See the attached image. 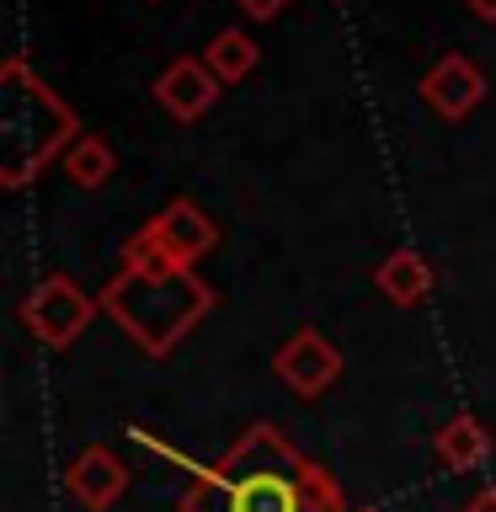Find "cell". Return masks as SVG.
<instances>
[{"mask_svg": "<svg viewBox=\"0 0 496 512\" xmlns=\"http://www.w3.org/2000/svg\"><path fill=\"white\" fill-rule=\"evenodd\" d=\"M374 288L390 304H400V310H411V304H422L432 294V267H427V256H416V251H390L384 262L374 267Z\"/></svg>", "mask_w": 496, "mask_h": 512, "instance_id": "30bf717a", "label": "cell"}, {"mask_svg": "<svg viewBox=\"0 0 496 512\" xmlns=\"http://www.w3.org/2000/svg\"><path fill=\"white\" fill-rule=\"evenodd\" d=\"M432 448H438V459L448 464V470H475V464L491 454V432L480 427L475 416H454V422L438 427Z\"/></svg>", "mask_w": 496, "mask_h": 512, "instance_id": "7c38bea8", "label": "cell"}, {"mask_svg": "<svg viewBox=\"0 0 496 512\" xmlns=\"http://www.w3.org/2000/svg\"><path fill=\"white\" fill-rule=\"evenodd\" d=\"M214 246H219V224L208 219L192 198H171L134 240H128L123 251H144V256H155V262L192 267L198 256H208Z\"/></svg>", "mask_w": 496, "mask_h": 512, "instance_id": "277c9868", "label": "cell"}, {"mask_svg": "<svg viewBox=\"0 0 496 512\" xmlns=\"http://www.w3.org/2000/svg\"><path fill=\"white\" fill-rule=\"evenodd\" d=\"M96 310H102V299L86 294L70 272H48L43 283L27 288L22 299V326L38 336L43 347H70L86 336V326L96 320Z\"/></svg>", "mask_w": 496, "mask_h": 512, "instance_id": "3957f363", "label": "cell"}, {"mask_svg": "<svg viewBox=\"0 0 496 512\" xmlns=\"http://www.w3.org/2000/svg\"><path fill=\"white\" fill-rule=\"evenodd\" d=\"M272 374H278L299 400H320L336 384V374H342V352L326 342V331L299 326L278 352H272Z\"/></svg>", "mask_w": 496, "mask_h": 512, "instance_id": "5b68a950", "label": "cell"}, {"mask_svg": "<svg viewBox=\"0 0 496 512\" xmlns=\"http://www.w3.org/2000/svg\"><path fill=\"white\" fill-rule=\"evenodd\" d=\"M470 6V16H480V22H496V0H464Z\"/></svg>", "mask_w": 496, "mask_h": 512, "instance_id": "9a60e30c", "label": "cell"}, {"mask_svg": "<svg viewBox=\"0 0 496 512\" xmlns=\"http://www.w3.org/2000/svg\"><path fill=\"white\" fill-rule=\"evenodd\" d=\"M64 486H70L75 502L86 507H112L128 486V470L118 464L112 448H86V454L70 459V470H64Z\"/></svg>", "mask_w": 496, "mask_h": 512, "instance_id": "9c48e42d", "label": "cell"}, {"mask_svg": "<svg viewBox=\"0 0 496 512\" xmlns=\"http://www.w3.org/2000/svg\"><path fill=\"white\" fill-rule=\"evenodd\" d=\"M299 454L278 438V427H251L246 438H240L230 454H224L214 470V480H240V475H294L299 470Z\"/></svg>", "mask_w": 496, "mask_h": 512, "instance_id": "ba28073f", "label": "cell"}, {"mask_svg": "<svg viewBox=\"0 0 496 512\" xmlns=\"http://www.w3.org/2000/svg\"><path fill=\"white\" fill-rule=\"evenodd\" d=\"M235 6L246 11V16H256V22H272V16H283L288 0H235Z\"/></svg>", "mask_w": 496, "mask_h": 512, "instance_id": "5bb4252c", "label": "cell"}, {"mask_svg": "<svg viewBox=\"0 0 496 512\" xmlns=\"http://www.w3.org/2000/svg\"><path fill=\"white\" fill-rule=\"evenodd\" d=\"M96 299H102V315L118 320L128 342H139L150 358H166L214 304L208 283L192 267L155 262L144 251H123V272Z\"/></svg>", "mask_w": 496, "mask_h": 512, "instance_id": "6da1fadb", "label": "cell"}, {"mask_svg": "<svg viewBox=\"0 0 496 512\" xmlns=\"http://www.w3.org/2000/svg\"><path fill=\"white\" fill-rule=\"evenodd\" d=\"M422 102L448 123L470 118V112L486 102V70H480L475 59H464V54H443L422 75Z\"/></svg>", "mask_w": 496, "mask_h": 512, "instance_id": "8992f818", "label": "cell"}, {"mask_svg": "<svg viewBox=\"0 0 496 512\" xmlns=\"http://www.w3.org/2000/svg\"><path fill=\"white\" fill-rule=\"evenodd\" d=\"M59 166H64V176H70L80 192H96V187H107V176H112V166H118V160H112V150H107L102 134H80L70 150H64Z\"/></svg>", "mask_w": 496, "mask_h": 512, "instance_id": "4fadbf2b", "label": "cell"}, {"mask_svg": "<svg viewBox=\"0 0 496 512\" xmlns=\"http://www.w3.org/2000/svg\"><path fill=\"white\" fill-rule=\"evenodd\" d=\"M198 59L208 64V70H214V80H219V86H235V80H246V75L256 70V59H262V48H256V38H251L246 27H224V32H219V38L203 48Z\"/></svg>", "mask_w": 496, "mask_h": 512, "instance_id": "8fae6325", "label": "cell"}, {"mask_svg": "<svg viewBox=\"0 0 496 512\" xmlns=\"http://www.w3.org/2000/svg\"><path fill=\"white\" fill-rule=\"evenodd\" d=\"M155 102L171 112L176 123H198L208 107L219 102V80H214V70H208L203 59H171L166 70L155 75Z\"/></svg>", "mask_w": 496, "mask_h": 512, "instance_id": "52a82bcc", "label": "cell"}, {"mask_svg": "<svg viewBox=\"0 0 496 512\" xmlns=\"http://www.w3.org/2000/svg\"><path fill=\"white\" fill-rule=\"evenodd\" d=\"M0 96H6V171H0V182L22 192L48 160H64V150L80 139V118L32 75L22 54L0 64Z\"/></svg>", "mask_w": 496, "mask_h": 512, "instance_id": "7a4b0ae2", "label": "cell"}, {"mask_svg": "<svg viewBox=\"0 0 496 512\" xmlns=\"http://www.w3.org/2000/svg\"><path fill=\"white\" fill-rule=\"evenodd\" d=\"M464 512H496V486H486V491H480V496H475V502L464 507Z\"/></svg>", "mask_w": 496, "mask_h": 512, "instance_id": "2e32d148", "label": "cell"}]
</instances>
